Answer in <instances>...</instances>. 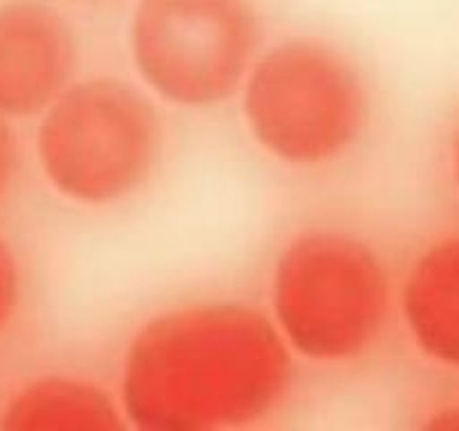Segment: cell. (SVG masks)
Masks as SVG:
<instances>
[{
	"label": "cell",
	"instance_id": "obj_1",
	"mask_svg": "<svg viewBox=\"0 0 459 431\" xmlns=\"http://www.w3.org/2000/svg\"><path fill=\"white\" fill-rule=\"evenodd\" d=\"M294 373L267 310L213 296L143 319L121 350L115 393L133 429H245L282 407Z\"/></svg>",
	"mask_w": 459,
	"mask_h": 431
},
{
	"label": "cell",
	"instance_id": "obj_2",
	"mask_svg": "<svg viewBox=\"0 0 459 431\" xmlns=\"http://www.w3.org/2000/svg\"><path fill=\"white\" fill-rule=\"evenodd\" d=\"M394 295L388 265L366 236L341 224H309L273 259L267 314L294 357L345 366L384 341Z\"/></svg>",
	"mask_w": 459,
	"mask_h": 431
},
{
	"label": "cell",
	"instance_id": "obj_3",
	"mask_svg": "<svg viewBox=\"0 0 459 431\" xmlns=\"http://www.w3.org/2000/svg\"><path fill=\"white\" fill-rule=\"evenodd\" d=\"M34 121L31 151L40 178L79 209L126 205L143 193L164 160L157 101L119 76H76Z\"/></svg>",
	"mask_w": 459,
	"mask_h": 431
},
{
	"label": "cell",
	"instance_id": "obj_4",
	"mask_svg": "<svg viewBox=\"0 0 459 431\" xmlns=\"http://www.w3.org/2000/svg\"><path fill=\"white\" fill-rule=\"evenodd\" d=\"M236 99L251 142L294 171L348 160L370 128L363 72L350 54L314 36H291L260 49Z\"/></svg>",
	"mask_w": 459,
	"mask_h": 431
},
{
	"label": "cell",
	"instance_id": "obj_5",
	"mask_svg": "<svg viewBox=\"0 0 459 431\" xmlns=\"http://www.w3.org/2000/svg\"><path fill=\"white\" fill-rule=\"evenodd\" d=\"M126 45L157 103L211 110L236 99L263 49V18L254 0H137Z\"/></svg>",
	"mask_w": 459,
	"mask_h": 431
},
{
	"label": "cell",
	"instance_id": "obj_6",
	"mask_svg": "<svg viewBox=\"0 0 459 431\" xmlns=\"http://www.w3.org/2000/svg\"><path fill=\"white\" fill-rule=\"evenodd\" d=\"M70 22L43 0H0V119H36L76 79Z\"/></svg>",
	"mask_w": 459,
	"mask_h": 431
},
{
	"label": "cell",
	"instance_id": "obj_7",
	"mask_svg": "<svg viewBox=\"0 0 459 431\" xmlns=\"http://www.w3.org/2000/svg\"><path fill=\"white\" fill-rule=\"evenodd\" d=\"M394 308L417 353L459 373V232L439 233L412 256Z\"/></svg>",
	"mask_w": 459,
	"mask_h": 431
},
{
	"label": "cell",
	"instance_id": "obj_8",
	"mask_svg": "<svg viewBox=\"0 0 459 431\" xmlns=\"http://www.w3.org/2000/svg\"><path fill=\"white\" fill-rule=\"evenodd\" d=\"M124 427L117 393L81 373H31L0 395V429L4 431H117Z\"/></svg>",
	"mask_w": 459,
	"mask_h": 431
},
{
	"label": "cell",
	"instance_id": "obj_9",
	"mask_svg": "<svg viewBox=\"0 0 459 431\" xmlns=\"http://www.w3.org/2000/svg\"><path fill=\"white\" fill-rule=\"evenodd\" d=\"M22 265L12 241L0 232V339L12 330L22 308Z\"/></svg>",
	"mask_w": 459,
	"mask_h": 431
},
{
	"label": "cell",
	"instance_id": "obj_10",
	"mask_svg": "<svg viewBox=\"0 0 459 431\" xmlns=\"http://www.w3.org/2000/svg\"><path fill=\"white\" fill-rule=\"evenodd\" d=\"M21 169V153L18 142L9 121L0 119V207L12 198L18 182Z\"/></svg>",
	"mask_w": 459,
	"mask_h": 431
},
{
	"label": "cell",
	"instance_id": "obj_11",
	"mask_svg": "<svg viewBox=\"0 0 459 431\" xmlns=\"http://www.w3.org/2000/svg\"><path fill=\"white\" fill-rule=\"evenodd\" d=\"M426 429H459V398L437 402L424 420Z\"/></svg>",
	"mask_w": 459,
	"mask_h": 431
},
{
	"label": "cell",
	"instance_id": "obj_12",
	"mask_svg": "<svg viewBox=\"0 0 459 431\" xmlns=\"http://www.w3.org/2000/svg\"><path fill=\"white\" fill-rule=\"evenodd\" d=\"M448 164H451V178H453V184H455L457 196H459V124H457L455 133H453V139H451V151H448Z\"/></svg>",
	"mask_w": 459,
	"mask_h": 431
},
{
	"label": "cell",
	"instance_id": "obj_13",
	"mask_svg": "<svg viewBox=\"0 0 459 431\" xmlns=\"http://www.w3.org/2000/svg\"><path fill=\"white\" fill-rule=\"evenodd\" d=\"M74 3H101V0H74Z\"/></svg>",
	"mask_w": 459,
	"mask_h": 431
}]
</instances>
